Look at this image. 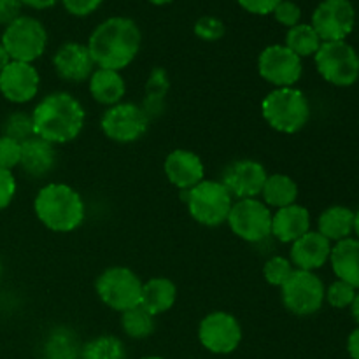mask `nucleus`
Listing matches in <instances>:
<instances>
[{
    "label": "nucleus",
    "instance_id": "nucleus-35",
    "mask_svg": "<svg viewBox=\"0 0 359 359\" xmlns=\"http://www.w3.org/2000/svg\"><path fill=\"white\" fill-rule=\"evenodd\" d=\"M21 161V142L11 137H0V168L13 170Z\"/></svg>",
    "mask_w": 359,
    "mask_h": 359
},
{
    "label": "nucleus",
    "instance_id": "nucleus-37",
    "mask_svg": "<svg viewBox=\"0 0 359 359\" xmlns=\"http://www.w3.org/2000/svg\"><path fill=\"white\" fill-rule=\"evenodd\" d=\"M14 193H16V179L13 172L0 168V210L13 202Z\"/></svg>",
    "mask_w": 359,
    "mask_h": 359
},
{
    "label": "nucleus",
    "instance_id": "nucleus-44",
    "mask_svg": "<svg viewBox=\"0 0 359 359\" xmlns=\"http://www.w3.org/2000/svg\"><path fill=\"white\" fill-rule=\"evenodd\" d=\"M351 309H353V316H354V319H356L358 325H359V293H356V298H354Z\"/></svg>",
    "mask_w": 359,
    "mask_h": 359
},
{
    "label": "nucleus",
    "instance_id": "nucleus-4",
    "mask_svg": "<svg viewBox=\"0 0 359 359\" xmlns=\"http://www.w3.org/2000/svg\"><path fill=\"white\" fill-rule=\"evenodd\" d=\"M265 121L280 133H297L307 125L311 107L304 91L297 88H276L262 104Z\"/></svg>",
    "mask_w": 359,
    "mask_h": 359
},
{
    "label": "nucleus",
    "instance_id": "nucleus-45",
    "mask_svg": "<svg viewBox=\"0 0 359 359\" xmlns=\"http://www.w3.org/2000/svg\"><path fill=\"white\" fill-rule=\"evenodd\" d=\"M354 231H356L358 241H359V210L356 214H354Z\"/></svg>",
    "mask_w": 359,
    "mask_h": 359
},
{
    "label": "nucleus",
    "instance_id": "nucleus-28",
    "mask_svg": "<svg viewBox=\"0 0 359 359\" xmlns=\"http://www.w3.org/2000/svg\"><path fill=\"white\" fill-rule=\"evenodd\" d=\"M81 359H126L125 344L112 335L93 339L81 349Z\"/></svg>",
    "mask_w": 359,
    "mask_h": 359
},
{
    "label": "nucleus",
    "instance_id": "nucleus-32",
    "mask_svg": "<svg viewBox=\"0 0 359 359\" xmlns=\"http://www.w3.org/2000/svg\"><path fill=\"white\" fill-rule=\"evenodd\" d=\"M293 272V263L284 256H273L263 266V277L266 283L276 287H283Z\"/></svg>",
    "mask_w": 359,
    "mask_h": 359
},
{
    "label": "nucleus",
    "instance_id": "nucleus-18",
    "mask_svg": "<svg viewBox=\"0 0 359 359\" xmlns=\"http://www.w3.org/2000/svg\"><path fill=\"white\" fill-rule=\"evenodd\" d=\"M165 175L168 181L179 189L195 188L198 182L203 181L205 168L198 154L188 149H175L165 158Z\"/></svg>",
    "mask_w": 359,
    "mask_h": 359
},
{
    "label": "nucleus",
    "instance_id": "nucleus-14",
    "mask_svg": "<svg viewBox=\"0 0 359 359\" xmlns=\"http://www.w3.org/2000/svg\"><path fill=\"white\" fill-rule=\"evenodd\" d=\"M200 344L214 354H230L242 340V328L237 318L228 312H210L200 321Z\"/></svg>",
    "mask_w": 359,
    "mask_h": 359
},
{
    "label": "nucleus",
    "instance_id": "nucleus-11",
    "mask_svg": "<svg viewBox=\"0 0 359 359\" xmlns=\"http://www.w3.org/2000/svg\"><path fill=\"white\" fill-rule=\"evenodd\" d=\"M280 290L284 307L297 316L316 314L325 302V284L307 270H294Z\"/></svg>",
    "mask_w": 359,
    "mask_h": 359
},
{
    "label": "nucleus",
    "instance_id": "nucleus-26",
    "mask_svg": "<svg viewBox=\"0 0 359 359\" xmlns=\"http://www.w3.org/2000/svg\"><path fill=\"white\" fill-rule=\"evenodd\" d=\"M263 203L273 209L293 205L298 198V186L290 175L273 174L269 175L263 186Z\"/></svg>",
    "mask_w": 359,
    "mask_h": 359
},
{
    "label": "nucleus",
    "instance_id": "nucleus-22",
    "mask_svg": "<svg viewBox=\"0 0 359 359\" xmlns=\"http://www.w3.org/2000/svg\"><path fill=\"white\" fill-rule=\"evenodd\" d=\"M332 269L337 279L359 287V241L358 238H346L337 242L330 255Z\"/></svg>",
    "mask_w": 359,
    "mask_h": 359
},
{
    "label": "nucleus",
    "instance_id": "nucleus-34",
    "mask_svg": "<svg viewBox=\"0 0 359 359\" xmlns=\"http://www.w3.org/2000/svg\"><path fill=\"white\" fill-rule=\"evenodd\" d=\"M193 30H195L196 37H200L202 41L214 42L219 41L224 35V25L223 21L216 16H202L195 23V28H193Z\"/></svg>",
    "mask_w": 359,
    "mask_h": 359
},
{
    "label": "nucleus",
    "instance_id": "nucleus-36",
    "mask_svg": "<svg viewBox=\"0 0 359 359\" xmlns=\"http://www.w3.org/2000/svg\"><path fill=\"white\" fill-rule=\"evenodd\" d=\"M272 14L280 25H284V27L287 28L297 27L302 20V9L297 4L291 2V0H280Z\"/></svg>",
    "mask_w": 359,
    "mask_h": 359
},
{
    "label": "nucleus",
    "instance_id": "nucleus-3",
    "mask_svg": "<svg viewBox=\"0 0 359 359\" xmlns=\"http://www.w3.org/2000/svg\"><path fill=\"white\" fill-rule=\"evenodd\" d=\"M34 209L39 221L56 233H69L84 221L83 198L76 189L62 182H51L39 189Z\"/></svg>",
    "mask_w": 359,
    "mask_h": 359
},
{
    "label": "nucleus",
    "instance_id": "nucleus-30",
    "mask_svg": "<svg viewBox=\"0 0 359 359\" xmlns=\"http://www.w3.org/2000/svg\"><path fill=\"white\" fill-rule=\"evenodd\" d=\"M76 337L69 330L62 328L51 333L46 342V359H77Z\"/></svg>",
    "mask_w": 359,
    "mask_h": 359
},
{
    "label": "nucleus",
    "instance_id": "nucleus-40",
    "mask_svg": "<svg viewBox=\"0 0 359 359\" xmlns=\"http://www.w3.org/2000/svg\"><path fill=\"white\" fill-rule=\"evenodd\" d=\"M21 6L23 4L20 0H0V25H6L7 27L16 18H20Z\"/></svg>",
    "mask_w": 359,
    "mask_h": 359
},
{
    "label": "nucleus",
    "instance_id": "nucleus-9",
    "mask_svg": "<svg viewBox=\"0 0 359 359\" xmlns=\"http://www.w3.org/2000/svg\"><path fill=\"white\" fill-rule=\"evenodd\" d=\"M230 230L245 242H262L272 235V210L258 198L238 200L226 219Z\"/></svg>",
    "mask_w": 359,
    "mask_h": 359
},
{
    "label": "nucleus",
    "instance_id": "nucleus-1",
    "mask_svg": "<svg viewBox=\"0 0 359 359\" xmlns=\"http://www.w3.org/2000/svg\"><path fill=\"white\" fill-rule=\"evenodd\" d=\"M139 27L133 20L123 16L102 21L90 35L88 49L98 69L121 70L135 60L140 49Z\"/></svg>",
    "mask_w": 359,
    "mask_h": 359
},
{
    "label": "nucleus",
    "instance_id": "nucleus-48",
    "mask_svg": "<svg viewBox=\"0 0 359 359\" xmlns=\"http://www.w3.org/2000/svg\"><path fill=\"white\" fill-rule=\"evenodd\" d=\"M0 273H2V265H0Z\"/></svg>",
    "mask_w": 359,
    "mask_h": 359
},
{
    "label": "nucleus",
    "instance_id": "nucleus-10",
    "mask_svg": "<svg viewBox=\"0 0 359 359\" xmlns=\"http://www.w3.org/2000/svg\"><path fill=\"white\" fill-rule=\"evenodd\" d=\"M149 118L146 111L132 102H119L111 105L102 114L100 128L107 139L119 144H128L139 140L147 132Z\"/></svg>",
    "mask_w": 359,
    "mask_h": 359
},
{
    "label": "nucleus",
    "instance_id": "nucleus-31",
    "mask_svg": "<svg viewBox=\"0 0 359 359\" xmlns=\"http://www.w3.org/2000/svg\"><path fill=\"white\" fill-rule=\"evenodd\" d=\"M4 135L18 140V142H25V140L32 139L35 135L32 114H25V112L11 114L4 123Z\"/></svg>",
    "mask_w": 359,
    "mask_h": 359
},
{
    "label": "nucleus",
    "instance_id": "nucleus-27",
    "mask_svg": "<svg viewBox=\"0 0 359 359\" xmlns=\"http://www.w3.org/2000/svg\"><path fill=\"white\" fill-rule=\"evenodd\" d=\"M323 41L319 39V35L316 34V30L312 28V25L307 23H298L297 27H291L286 34V48H290L300 58L305 56H314L318 53V49L321 48Z\"/></svg>",
    "mask_w": 359,
    "mask_h": 359
},
{
    "label": "nucleus",
    "instance_id": "nucleus-6",
    "mask_svg": "<svg viewBox=\"0 0 359 359\" xmlns=\"http://www.w3.org/2000/svg\"><path fill=\"white\" fill-rule=\"evenodd\" d=\"M2 46L13 62L32 63L41 58L48 46L44 25L32 16H20L6 27Z\"/></svg>",
    "mask_w": 359,
    "mask_h": 359
},
{
    "label": "nucleus",
    "instance_id": "nucleus-47",
    "mask_svg": "<svg viewBox=\"0 0 359 359\" xmlns=\"http://www.w3.org/2000/svg\"><path fill=\"white\" fill-rule=\"evenodd\" d=\"M142 359H163V358H158V356H147V358H142Z\"/></svg>",
    "mask_w": 359,
    "mask_h": 359
},
{
    "label": "nucleus",
    "instance_id": "nucleus-19",
    "mask_svg": "<svg viewBox=\"0 0 359 359\" xmlns=\"http://www.w3.org/2000/svg\"><path fill=\"white\" fill-rule=\"evenodd\" d=\"M332 255V242L323 237L319 231H307L304 237L291 244V259L290 262L297 266V270H314L326 265Z\"/></svg>",
    "mask_w": 359,
    "mask_h": 359
},
{
    "label": "nucleus",
    "instance_id": "nucleus-16",
    "mask_svg": "<svg viewBox=\"0 0 359 359\" xmlns=\"http://www.w3.org/2000/svg\"><path fill=\"white\" fill-rule=\"evenodd\" d=\"M266 177H269V174L259 161L238 160L231 163L230 167H226L221 182L230 191L231 196L244 200L256 198L258 195H262Z\"/></svg>",
    "mask_w": 359,
    "mask_h": 359
},
{
    "label": "nucleus",
    "instance_id": "nucleus-23",
    "mask_svg": "<svg viewBox=\"0 0 359 359\" xmlns=\"http://www.w3.org/2000/svg\"><path fill=\"white\" fill-rule=\"evenodd\" d=\"M90 93L95 102L102 105H111L119 104L126 93V84L123 79L121 74L118 70H109V69H97L90 76Z\"/></svg>",
    "mask_w": 359,
    "mask_h": 359
},
{
    "label": "nucleus",
    "instance_id": "nucleus-43",
    "mask_svg": "<svg viewBox=\"0 0 359 359\" xmlns=\"http://www.w3.org/2000/svg\"><path fill=\"white\" fill-rule=\"evenodd\" d=\"M9 62H11L9 55H7L6 48H4V46H2V42H0V72H2V70L6 69V67H7V63H9Z\"/></svg>",
    "mask_w": 359,
    "mask_h": 359
},
{
    "label": "nucleus",
    "instance_id": "nucleus-17",
    "mask_svg": "<svg viewBox=\"0 0 359 359\" xmlns=\"http://www.w3.org/2000/svg\"><path fill=\"white\" fill-rule=\"evenodd\" d=\"M53 67L63 81L81 83L84 79H90L95 70V62L88 46L79 44V42H67L56 49L53 56Z\"/></svg>",
    "mask_w": 359,
    "mask_h": 359
},
{
    "label": "nucleus",
    "instance_id": "nucleus-5",
    "mask_svg": "<svg viewBox=\"0 0 359 359\" xmlns=\"http://www.w3.org/2000/svg\"><path fill=\"white\" fill-rule=\"evenodd\" d=\"M186 203L196 223L203 226H219L228 219V214L233 205V196L221 181L203 179L195 188L188 189Z\"/></svg>",
    "mask_w": 359,
    "mask_h": 359
},
{
    "label": "nucleus",
    "instance_id": "nucleus-39",
    "mask_svg": "<svg viewBox=\"0 0 359 359\" xmlns=\"http://www.w3.org/2000/svg\"><path fill=\"white\" fill-rule=\"evenodd\" d=\"M237 2L248 13L265 16V14L273 13V9H276L280 0H237Z\"/></svg>",
    "mask_w": 359,
    "mask_h": 359
},
{
    "label": "nucleus",
    "instance_id": "nucleus-2",
    "mask_svg": "<svg viewBox=\"0 0 359 359\" xmlns=\"http://www.w3.org/2000/svg\"><path fill=\"white\" fill-rule=\"evenodd\" d=\"M86 112L76 97L56 91L42 98L32 111L35 135L49 144H65L77 139L84 126Z\"/></svg>",
    "mask_w": 359,
    "mask_h": 359
},
{
    "label": "nucleus",
    "instance_id": "nucleus-46",
    "mask_svg": "<svg viewBox=\"0 0 359 359\" xmlns=\"http://www.w3.org/2000/svg\"><path fill=\"white\" fill-rule=\"evenodd\" d=\"M151 4H154V6H167V4L174 2V0H149Z\"/></svg>",
    "mask_w": 359,
    "mask_h": 359
},
{
    "label": "nucleus",
    "instance_id": "nucleus-15",
    "mask_svg": "<svg viewBox=\"0 0 359 359\" xmlns=\"http://www.w3.org/2000/svg\"><path fill=\"white\" fill-rule=\"evenodd\" d=\"M41 86V76L32 63H7L0 72V93L13 104H27L34 100Z\"/></svg>",
    "mask_w": 359,
    "mask_h": 359
},
{
    "label": "nucleus",
    "instance_id": "nucleus-29",
    "mask_svg": "<svg viewBox=\"0 0 359 359\" xmlns=\"http://www.w3.org/2000/svg\"><path fill=\"white\" fill-rule=\"evenodd\" d=\"M121 328L132 339H146L154 332V316L137 305L130 311L121 312Z\"/></svg>",
    "mask_w": 359,
    "mask_h": 359
},
{
    "label": "nucleus",
    "instance_id": "nucleus-25",
    "mask_svg": "<svg viewBox=\"0 0 359 359\" xmlns=\"http://www.w3.org/2000/svg\"><path fill=\"white\" fill-rule=\"evenodd\" d=\"M319 233L330 242H340L351 237L354 231V212L349 207L333 205L319 216Z\"/></svg>",
    "mask_w": 359,
    "mask_h": 359
},
{
    "label": "nucleus",
    "instance_id": "nucleus-42",
    "mask_svg": "<svg viewBox=\"0 0 359 359\" xmlns=\"http://www.w3.org/2000/svg\"><path fill=\"white\" fill-rule=\"evenodd\" d=\"M20 2L32 7V9H49V7L55 6L58 0H20Z\"/></svg>",
    "mask_w": 359,
    "mask_h": 359
},
{
    "label": "nucleus",
    "instance_id": "nucleus-41",
    "mask_svg": "<svg viewBox=\"0 0 359 359\" xmlns=\"http://www.w3.org/2000/svg\"><path fill=\"white\" fill-rule=\"evenodd\" d=\"M347 351H349L351 358L359 359V328L354 330L347 340Z\"/></svg>",
    "mask_w": 359,
    "mask_h": 359
},
{
    "label": "nucleus",
    "instance_id": "nucleus-20",
    "mask_svg": "<svg viewBox=\"0 0 359 359\" xmlns=\"http://www.w3.org/2000/svg\"><path fill=\"white\" fill-rule=\"evenodd\" d=\"M311 231V214L305 207L287 205L272 214V235L283 244H293Z\"/></svg>",
    "mask_w": 359,
    "mask_h": 359
},
{
    "label": "nucleus",
    "instance_id": "nucleus-13",
    "mask_svg": "<svg viewBox=\"0 0 359 359\" xmlns=\"http://www.w3.org/2000/svg\"><path fill=\"white\" fill-rule=\"evenodd\" d=\"M356 13L349 0H323L312 14V28L323 42L344 41L353 32Z\"/></svg>",
    "mask_w": 359,
    "mask_h": 359
},
{
    "label": "nucleus",
    "instance_id": "nucleus-21",
    "mask_svg": "<svg viewBox=\"0 0 359 359\" xmlns=\"http://www.w3.org/2000/svg\"><path fill=\"white\" fill-rule=\"evenodd\" d=\"M56 151L53 144L41 137L34 135L32 139L21 142V168L32 177H44L55 168Z\"/></svg>",
    "mask_w": 359,
    "mask_h": 359
},
{
    "label": "nucleus",
    "instance_id": "nucleus-12",
    "mask_svg": "<svg viewBox=\"0 0 359 359\" xmlns=\"http://www.w3.org/2000/svg\"><path fill=\"white\" fill-rule=\"evenodd\" d=\"M258 72L276 88H293L300 81L304 65L300 56L284 44L269 46L258 58Z\"/></svg>",
    "mask_w": 359,
    "mask_h": 359
},
{
    "label": "nucleus",
    "instance_id": "nucleus-24",
    "mask_svg": "<svg viewBox=\"0 0 359 359\" xmlns=\"http://www.w3.org/2000/svg\"><path fill=\"white\" fill-rule=\"evenodd\" d=\"M177 300V287L170 279L165 277H154L147 283H142V293H140V307L146 309L151 316H160L170 311Z\"/></svg>",
    "mask_w": 359,
    "mask_h": 359
},
{
    "label": "nucleus",
    "instance_id": "nucleus-38",
    "mask_svg": "<svg viewBox=\"0 0 359 359\" xmlns=\"http://www.w3.org/2000/svg\"><path fill=\"white\" fill-rule=\"evenodd\" d=\"M62 2L63 7L67 9V13H70L72 16L83 18L95 13L104 0H62Z\"/></svg>",
    "mask_w": 359,
    "mask_h": 359
},
{
    "label": "nucleus",
    "instance_id": "nucleus-8",
    "mask_svg": "<svg viewBox=\"0 0 359 359\" xmlns=\"http://www.w3.org/2000/svg\"><path fill=\"white\" fill-rule=\"evenodd\" d=\"M98 298L112 311L126 312L140 305L142 280L126 266H111L95 283Z\"/></svg>",
    "mask_w": 359,
    "mask_h": 359
},
{
    "label": "nucleus",
    "instance_id": "nucleus-33",
    "mask_svg": "<svg viewBox=\"0 0 359 359\" xmlns=\"http://www.w3.org/2000/svg\"><path fill=\"white\" fill-rule=\"evenodd\" d=\"M325 298L328 300V304L335 309L351 307L354 298H356V287L344 283V280H335V283L325 291Z\"/></svg>",
    "mask_w": 359,
    "mask_h": 359
},
{
    "label": "nucleus",
    "instance_id": "nucleus-7",
    "mask_svg": "<svg viewBox=\"0 0 359 359\" xmlns=\"http://www.w3.org/2000/svg\"><path fill=\"white\" fill-rule=\"evenodd\" d=\"M318 72L333 86H353L359 77V55L346 41L323 42L314 55Z\"/></svg>",
    "mask_w": 359,
    "mask_h": 359
}]
</instances>
